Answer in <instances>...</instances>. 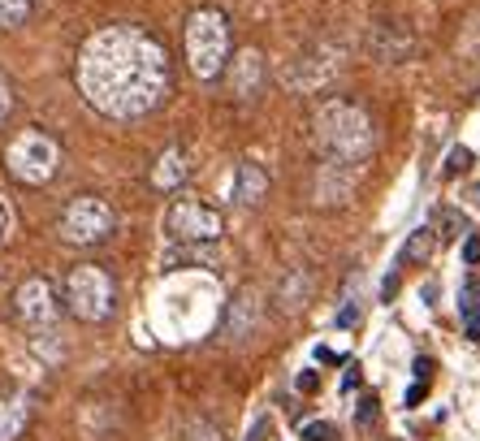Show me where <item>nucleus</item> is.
I'll return each mask as SVG.
<instances>
[{
    "label": "nucleus",
    "instance_id": "1",
    "mask_svg": "<svg viewBox=\"0 0 480 441\" xmlns=\"http://www.w3.org/2000/svg\"><path fill=\"white\" fill-rule=\"evenodd\" d=\"M74 79H79L82 100L96 113L130 121L165 104L174 70H169L165 43L152 31L118 22V26H100L96 35L82 40Z\"/></svg>",
    "mask_w": 480,
    "mask_h": 441
},
{
    "label": "nucleus",
    "instance_id": "2",
    "mask_svg": "<svg viewBox=\"0 0 480 441\" xmlns=\"http://www.w3.org/2000/svg\"><path fill=\"white\" fill-rule=\"evenodd\" d=\"M316 147L334 164H360L372 152V121L360 104L351 100H325L316 121H312Z\"/></svg>",
    "mask_w": 480,
    "mask_h": 441
},
{
    "label": "nucleus",
    "instance_id": "3",
    "mask_svg": "<svg viewBox=\"0 0 480 441\" xmlns=\"http://www.w3.org/2000/svg\"><path fill=\"white\" fill-rule=\"evenodd\" d=\"M186 65L203 82H212L230 65V18L212 5L186 18Z\"/></svg>",
    "mask_w": 480,
    "mask_h": 441
},
{
    "label": "nucleus",
    "instance_id": "4",
    "mask_svg": "<svg viewBox=\"0 0 480 441\" xmlns=\"http://www.w3.org/2000/svg\"><path fill=\"white\" fill-rule=\"evenodd\" d=\"M113 303H118V290H113V277L104 273L100 264L70 268V277H65V307H70V316H79L87 324H100L113 316Z\"/></svg>",
    "mask_w": 480,
    "mask_h": 441
},
{
    "label": "nucleus",
    "instance_id": "5",
    "mask_svg": "<svg viewBox=\"0 0 480 441\" xmlns=\"http://www.w3.org/2000/svg\"><path fill=\"white\" fill-rule=\"evenodd\" d=\"M5 169H9L22 186H43V182H52L61 169L57 139L43 135V130H22L18 139L5 147Z\"/></svg>",
    "mask_w": 480,
    "mask_h": 441
},
{
    "label": "nucleus",
    "instance_id": "6",
    "mask_svg": "<svg viewBox=\"0 0 480 441\" xmlns=\"http://www.w3.org/2000/svg\"><path fill=\"white\" fill-rule=\"evenodd\" d=\"M57 230H61V239L74 242V247H96V242H104L118 230V212L100 195H79V200L65 203Z\"/></svg>",
    "mask_w": 480,
    "mask_h": 441
},
{
    "label": "nucleus",
    "instance_id": "7",
    "mask_svg": "<svg viewBox=\"0 0 480 441\" xmlns=\"http://www.w3.org/2000/svg\"><path fill=\"white\" fill-rule=\"evenodd\" d=\"M165 230L174 242H217L225 234V220L203 200H174L165 212Z\"/></svg>",
    "mask_w": 480,
    "mask_h": 441
},
{
    "label": "nucleus",
    "instance_id": "8",
    "mask_svg": "<svg viewBox=\"0 0 480 441\" xmlns=\"http://www.w3.org/2000/svg\"><path fill=\"white\" fill-rule=\"evenodd\" d=\"M14 312H18V321L26 324V329H52L57 316H61L52 281L48 277H26L18 286V295H14Z\"/></svg>",
    "mask_w": 480,
    "mask_h": 441
},
{
    "label": "nucleus",
    "instance_id": "9",
    "mask_svg": "<svg viewBox=\"0 0 480 441\" xmlns=\"http://www.w3.org/2000/svg\"><path fill=\"white\" fill-rule=\"evenodd\" d=\"M264 191H268V174H264L260 164L242 161L239 174H234V203H242V208H251V203L264 200Z\"/></svg>",
    "mask_w": 480,
    "mask_h": 441
},
{
    "label": "nucleus",
    "instance_id": "10",
    "mask_svg": "<svg viewBox=\"0 0 480 441\" xmlns=\"http://www.w3.org/2000/svg\"><path fill=\"white\" fill-rule=\"evenodd\" d=\"M186 174H191V169H186V152H182V147H169L156 161V169H152V186H156V191H178L182 182H186Z\"/></svg>",
    "mask_w": 480,
    "mask_h": 441
},
{
    "label": "nucleus",
    "instance_id": "11",
    "mask_svg": "<svg viewBox=\"0 0 480 441\" xmlns=\"http://www.w3.org/2000/svg\"><path fill=\"white\" fill-rule=\"evenodd\" d=\"M433 247H438V230H433V225H416V230L407 234V242H402L399 264H424L433 256Z\"/></svg>",
    "mask_w": 480,
    "mask_h": 441
},
{
    "label": "nucleus",
    "instance_id": "12",
    "mask_svg": "<svg viewBox=\"0 0 480 441\" xmlns=\"http://www.w3.org/2000/svg\"><path fill=\"white\" fill-rule=\"evenodd\" d=\"M26 420H31L26 399H0V441H18Z\"/></svg>",
    "mask_w": 480,
    "mask_h": 441
},
{
    "label": "nucleus",
    "instance_id": "13",
    "mask_svg": "<svg viewBox=\"0 0 480 441\" xmlns=\"http://www.w3.org/2000/svg\"><path fill=\"white\" fill-rule=\"evenodd\" d=\"M251 329H256V295H239V299H234V307H230L225 333L239 342V338H247Z\"/></svg>",
    "mask_w": 480,
    "mask_h": 441
},
{
    "label": "nucleus",
    "instance_id": "14",
    "mask_svg": "<svg viewBox=\"0 0 480 441\" xmlns=\"http://www.w3.org/2000/svg\"><path fill=\"white\" fill-rule=\"evenodd\" d=\"M247 82L256 91V82H260V52H242L239 57V96H247Z\"/></svg>",
    "mask_w": 480,
    "mask_h": 441
},
{
    "label": "nucleus",
    "instance_id": "15",
    "mask_svg": "<svg viewBox=\"0 0 480 441\" xmlns=\"http://www.w3.org/2000/svg\"><path fill=\"white\" fill-rule=\"evenodd\" d=\"M26 14H31V0H0V31L18 26Z\"/></svg>",
    "mask_w": 480,
    "mask_h": 441
},
{
    "label": "nucleus",
    "instance_id": "16",
    "mask_svg": "<svg viewBox=\"0 0 480 441\" xmlns=\"http://www.w3.org/2000/svg\"><path fill=\"white\" fill-rule=\"evenodd\" d=\"M459 312H463V321L480 316V281H463V290H459Z\"/></svg>",
    "mask_w": 480,
    "mask_h": 441
},
{
    "label": "nucleus",
    "instance_id": "17",
    "mask_svg": "<svg viewBox=\"0 0 480 441\" xmlns=\"http://www.w3.org/2000/svg\"><path fill=\"white\" fill-rule=\"evenodd\" d=\"M467 164H472V152H467V147H455V152L446 156V169H441V174H446V178H455V174H463Z\"/></svg>",
    "mask_w": 480,
    "mask_h": 441
},
{
    "label": "nucleus",
    "instance_id": "18",
    "mask_svg": "<svg viewBox=\"0 0 480 441\" xmlns=\"http://www.w3.org/2000/svg\"><path fill=\"white\" fill-rule=\"evenodd\" d=\"M303 441H338V428H334V424H307V428H303Z\"/></svg>",
    "mask_w": 480,
    "mask_h": 441
},
{
    "label": "nucleus",
    "instance_id": "19",
    "mask_svg": "<svg viewBox=\"0 0 480 441\" xmlns=\"http://www.w3.org/2000/svg\"><path fill=\"white\" fill-rule=\"evenodd\" d=\"M377 407H381V402L368 394V399L360 402V411H355V424H363V428H368V424H377Z\"/></svg>",
    "mask_w": 480,
    "mask_h": 441
},
{
    "label": "nucleus",
    "instance_id": "20",
    "mask_svg": "<svg viewBox=\"0 0 480 441\" xmlns=\"http://www.w3.org/2000/svg\"><path fill=\"white\" fill-rule=\"evenodd\" d=\"M9 113H14V87H9V79L0 74V126H5Z\"/></svg>",
    "mask_w": 480,
    "mask_h": 441
},
{
    "label": "nucleus",
    "instance_id": "21",
    "mask_svg": "<svg viewBox=\"0 0 480 441\" xmlns=\"http://www.w3.org/2000/svg\"><path fill=\"white\" fill-rule=\"evenodd\" d=\"M441 230H446L441 239H459V230H467V220H463L459 212H446V217H441Z\"/></svg>",
    "mask_w": 480,
    "mask_h": 441
},
{
    "label": "nucleus",
    "instance_id": "22",
    "mask_svg": "<svg viewBox=\"0 0 480 441\" xmlns=\"http://www.w3.org/2000/svg\"><path fill=\"white\" fill-rule=\"evenodd\" d=\"M463 260L480 264V234H467V242H463Z\"/></svg>",
    "mask_w": 480,
    "mask_h": 441
},
{
    "label": "nucleus",
    "instance_id": "23",
    "mask_svg": "<svg viewBox=\"0 0 480 441\" xmlns=\"http://www.w3.org/2000/svg\"><path fill=\"white\" fill-rule=\"evenodd\" d=\"M424 394H428V381H416L411 389H407V407H420Z\"/></svg>",
    "mask_w": 480,
    "mask_h": 441
},
{
    "label": "nucleus",
    "instance_id": "24",
    "mask_svg": "<svg viewBox=\"0 0 480 441\" xmlns=\"http://www.w3.org/2000/svg\"><path fill=\"white\" fill-rule=\"evenodd\" d=\"M355 385H360V363H351V368H346V377H342V389H346V394H351Z\"/></svg>",
    "mask_w": 480,
    "mask_h": 441
},
{
    "label": "nucleus",
    "instance_id": "25",
    "mask_svg": "<svg viewBox=\"0 0 480 441\" xmlns=\"http://www.w3.org/2000/svg\"><path fill=\"white\" fill-rule=\"evenodd\" d=\"M299 389H303V394H316V389H320V377H316V372H303V377H299Z\"/></svg>",
    "mask_w": 480,
    "mask_h": 441
},
{
    "label": "nucleus",
    "instance_id": "26",
    "mask_svg": "<svg viewBox=\"0 0 480 441\" xmlns=\"http://www.w3.org/2000/svg\"><path fill=\"white\" fill-rule=\"evenodd\" d=\"M381 295H385V303H390L394 295H399V273H390V277H385V286H381Z\"/></svg>",
    "mask_w": 480,
    "mask_h": 441
},
{
    "label": "nucleus",
    "instance_id": "27",
    "mask_svg": "<svg viewBox=\"0 0 480 441\" xmlns=\"http://www.w3.org/2000/svg\"><path fill=\"white\" fill-rule=\"evenodd\" d=\"M9 225H14V217H9V208H5V200H0V242L9 239Z\"/></svg>",
    "mask_w": 480,
    "mask_h": 441
},
{
    "label": "nucleus",
    "instance_id": "28",
    "mask_svg": "<svg viewBox=\"0 0 480 441\" xmlns=\"http://www.w3.org/2000/svg\"><path fill=\"white\" fill-rule=\"evenodd\" d=\"M467 338L480 342V316H472V321H467Z\"/></svg>",
    "mask_w": 480,
    "mask_h": 441
},
{
    "label": "nucleus",
    "instance_id": "29",
    "mask_svg": "<svg viewBox=\"0 0 480 441\" xmlns=\"http://www.w3.org/2000/svg\"><path fill=\"white\" fill-rule=\"evenodd\" d=\"M316 360H320V363H338V351H325V346H320Z\"/></svg>",
    "mask_w": 480,
    "mask_h": 441
}]
</instances>
